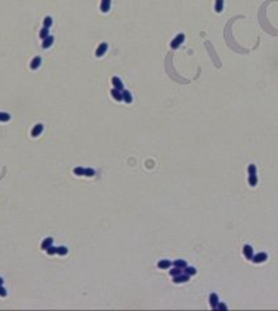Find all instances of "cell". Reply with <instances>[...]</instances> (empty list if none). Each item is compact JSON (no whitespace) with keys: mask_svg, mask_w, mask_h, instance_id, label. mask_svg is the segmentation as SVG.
I'll return each instance as SVG.
<instances>
[{"mask_svg":"<svg viewBox=\"0 0 278 311\" xmlns=\"http://www.w3.org/2000/svg\"><path fill=\"white\" fill-rule=\"evenodd\" d=\"M222 8H223V0H216L214 3V10L217 13H221L222 12Z\"/></svg>","mask_w":278,"mask_h":311,"instance_id":"17","label":"cell"},{"mask_svg":"<svg viewBox=\"0 0 278 311\" xmlns=\"http://www.w3.org/2000/svg\"><path fill=\"white\" fill-rule=\"evenodd\" d=\"M107 49H108V44H107V43H101L100 45L98 47V49H96L95 56H96V57H101V56H104V53L107 52Z\"/></svg>","mask_w":278,"mask_h":311,"instance_id":"4","label":"cell"},{"mask_svg":"<svg viewBox=\"0 0 278 311\" xmlns=\"http://www.w3.org/2000/svg\"><path fill=\"white\" fill-rule=\"evenodd\" d=\"M10 119V114L5 111H0V122H8Z\"/></svg>","mask_w":278,"mask_h":311,"instance_id":"19","label":"cell"},{"mask_svg":"<svg viewBox=\"0 0 278 311\" xmlns=\"http://www.w3.org/2000/svg\"><path fill=\"white\" fill-rule=\"evenodd\" d=\"M112 84H113V87L116 88V90H120V91L124 90V83H122V80L120 79L118 77L112 78Z\"/></svg>","mask_w":278,"mask_h":311,"instance_id":"5","label":"cell"},{"mask_svg":"<svg viewBox=\"0 0 278 311\" xmlns=\"http://www.w3.org/2000/svg\"><path fill=\"white\" fill-rule=\"evenodd\" d=\"M74 174L78 176H85V168L83 167H75L74 168Z\"/></svg>","mask_w":278,"mask_h":311,"instance_id":"24","label":"cell"},{"mask_svg":"<svg viewBox=\"0 0 278 311\" xmlns=\"http://www.w3.org/2000/svg\"><path fill=\"white\" fill-rule=\"evenodd\" d=\"M173 266L174 267H179V268H184L187 266V263L183 261V259H177V261L173 262Z\"/></svg>","mask_w":278,"mask_h":311,"instance_id":"18","label":"cell"},{"mask_svg":"<svg viewBox=\"0 0 278 311\" xmlns=\"http://www.w3.org/2000/svg\"><path fill=\"white\" fill-rule=\"evenodd\" d=\"M183 41H184V35H183V34H178V35H177L176 38H174L173 40H171L170 47H171L173 49H177L182 43H183Z\"/></svg>","mask_w":278,"mask_h":311,"instance_id":"1","label":"cell"},{"mask_svg":"<svg viewBox=\"0 0 278 311\" xmlns=\"http://www.w3.org/2000/svg\"><path fill=\"white\" fill-rule=\"evenodd\" d=\"M3 282H4V280H3L1 277H0V285H3Z\"/></svg>","mask_w":278,"mask_h":311,"instance_id":"31","label":"cell"},{"mask_svg":"<svg viewBox=\"0 0 278 311\" xmlns=\"http://www.w3.org/2000/svg\"><path fill=\"white\" fill-rule=\"evenodd\" d=\"M216 308H220V310H226V308H227V306L225 305V303H220L218 302V305H217V307Z\"/></svg>","mask_w":278,"mask_h":311,"instance_id":"30","label":"cell"},{"mask_svg":"<svg viewBox=\"0 0 278 311\" xmlns=\"http://www.w3.org/2000/svg\"><path fill=\"white\" fill-rule=\"evenodd\" d=\"M94 175H95V170H94V168H85V176L91 178V176H94Z\"/></svg>","mask_w":278,"mask_h":311,"instance_id":"26","label":"cell"},{"mask_svg":"<svg viewBox=\"0 0 278 311\" xmlns=\"http://www.w3.org/2000/svg\"><path fill=\"white\" fill-rule=\"evenodd\" d=\"M209 303H210V307H212L213 310L217 307V305H218V295L216 294V293H210V295H209Z\"/></svg>","mask_w":278,"mask_h":311,"instance_id":"8","label":"cell"},{"mask_svg":"<svg viewBox=\"0 0 278 311\" xmlns=\"http://www.w3.org/2000/svg\"><path fill=\"white\" fill-rule=\"evenodd\" d=\"M243 254L246 255L247 259H252V257H253V249H252V246L244 245L243 246Z\"/></svg>","mask_w":278,"mask_h":311,"instance_id":"6","label":"cell"},{"mask_svg":"<svg viewBox=\"0 0 278 311\" xmlns=\"http://www.w3.org/2000/svg\"><path fill=\"white\" fill-rule=\"evenodd\" d=\"M52 242H53V238L52 237H47L46 240L42 242V249H44V250H47V249L49 248V246L52 245Z\"/></svg>","mask_w":278,"mask_h":311,"instance_id":"15","label":"cell"},{"mask_svg":"<svg viewBox=\"0 0 278 311\" xmlns=\"http://www.w3.org/2000/svg\"><path fill=\"white\" fill-rule=\"evenodd\" d=\"M266 259H268V254L264 253V251H261V253H257L256 255L253 254V257H252L251 261H253L255 263H262V262H265Z\"/></svg>","mask_w":278,"mask_h":311,"instance_id":"2","label":"cell"},{"mask_svg":"<svg viewBox=\"0 0 278 311\" xmlns=\"http://www.w3.org/2000/svg\"><path fill=\"white\" fill-rule=\"evenodd\" d=\"M47 253H48L49 255H52V254H56L57 253V248H56V246H52L51 245L48 249H47Z\"/></svg>","mask_w":278,"mask_h":311,"instance_id":"28","label":"cell"},{"mask_svg":"<svg viewBox=\"0 0 278 311\" xmlns=\"http://www.w3.org/2000/svg\"><path fill=\"white\" fill-rule=\"evenodd\" d=\"M122 100H124L125 103H127V104L131 103V101H133V96H131V93H130V91L122 90Z\"/></svg>","mask_w":278,"mask_h":311,"instance_id":"9","label":"cell"},{"mask_svg":"<svg viewBox=\"0 0 278 311\" xmlns=\"http://www.w3.org/2000/svg\"><path fill=\"white\" fill-rule=\"evenodd\" d=\"M43 128H44L43 124H42V123H38L33 130H31V136H33V137L39 136V135L42 134V131H43Z\"/></svg>","mask_w":278,"mask_h":311,"instance_id":"7","label":"cell"},{"mask_svg":"<svg viewBox=\"0 0 278 311\" xmlns=\"http://www.w3.org/2000/svg\"><path fill=\"white\" fill-rule=\"evenodd\" d=\"M248 183H249V185H251V187L256 185V184H257V176H256V174H253V175H249Z\"/></svg>","mask_w":278,"mask_h":311,"instance_id":"20","label":"cell"},{"mask_svg":"<svg viewBox=\"0 0 278 311\" xmlns=\"http://www.w3.org/2000/svg\"><path fill=\"white\" fill-rule=\"evenodd\" d=\"M183 272L184 274H187L189 276H192V275L196 274V268H195V267H191V266H186L183 268Z\"/></svg>","mask_w":278,"mask_h":311,"instance_id":"16","label":"cell"},{"mask_svg":"<svg viewBox=\"0 0 278 311\" xmlns=\"http://www.w3.org/2000/svg\"><path fill=\"white\" fill-rule=\"evenodd\" d=\"M0 295H1V297H5V295H7V290H5V288L3 287V285H0Z\"/></svg>","mask_w":278,"mask_h":311,"instance_id":"29","label":"cell"},{"mask_svg":"<svg viewBox=\"0 0 278 311\" xmlns=\"http://www.w3.org/2000/svg\"><path fill=\"white\" fill-rule=\"evenodd\" d=\"M171 264H173V263H171L170 261H168V259H161V261L157 263V267H158V268L165 270V268H169Z\"/></svg>","mask_w":278,"mask_h":311,"instance_id":"13","label":"cell"},{"mask_svg":"<svg viewBox=\"0 0 278 311\" xmlns=\"http://www.w3.org/2000/svg\"><path fill=\"white\" fill-rule=\"evenodd\" d=\"M111 95H112V97H113L114 100H117V101H122V91L113 88V90L111 91Z\"/></svg>","mask_w":278,"mask_h":311,"instance_id":"11","label":"cell"},{"mask_svg":"<svg viewBox=\"0 0 278 311\" xmlns=\"http://www.w3.org/2000/svg\"><path fill=\"white\" fill-rule=\"evenodd\" d=\"M52 22H53L52 17H46V18H44V21H43L44 27H46V29H49V27L52 26Z\"/></svg>","mask_w":278,"mask_h":311,"instance_id":"21","label":"cell"},{"mask_svg":"<svg viewBox=\"0 0 278 311\" xmlns=\"http://www.w3.org/2000/svg\"><path fill=\"white\" fill-rule=\"evenodd\" d=\"M48 35H49V29H46V27H43L40 30V33H39V36H40L42 39H46Z\"/></svg>","mask_w":278,"mask_h":311,"instance_id":"22","label":"cell"},{"mask_svg":"<svg viewBox=\"0 0 278 311\" xmlns=\"http://www.w3.org/2000/svg\"><path fill=\"white\" fill-rule=\"evenodd\" d=\"M56 254H60V255H65V254H68V249L65 248V246H59L57 248V253Z\"/></svg>","mask_w":278,"mask_h":311,"instance_id":"25","label":"cell"},{"mask_svg":"<svg viewBox=\"0 0 278 311\" xmlns=\"http://www.w3.org/2000/svg\"><path fill=\"white\" fill-rule=\"evenodd\" d=\"M52 44H53V36L48 35L46 39H43V43H42V45H43V48H49Z\"/></svg>","mask_w":278,"mask_h":311,"instance_id":"14","label":"cell"},{"mask_svg":"<svg viewBox=\"0 0 278 311\" xmlns=\"http://www.w3.org/2000/svg\"><path fill=\"white\" fill-rule=\"evenodd\" d=\"M40 64H42V58L39 56H36V57H34L33 60H31V64H30V67L33 70H35V69H38L39 66H40Z\"/></svg>","mask_w":278,"mask_h":311,"instance_id":"10","label":"cell"},{"mask_svg":"<svg viewBox=\"0 0 278 311\" xmlns=\"http://www.w3.org/2000/svg\"><path fill=\"white\" fill-rule=\"evenodd\" d=\"M248 174H249V175H253V174H256V166H255L253 163H251V165L248 166Z\"/></svg>","mask_w":278,"mask_h":311,"instance_id":"27","label":"cell"},{"mask_svg":"<svg viewBox=\"0 0 278 311\" xmlns=\"http://www.w3.org/2000/svg\"><path fill=\"white\" fill-rule=\"evenodd\" d=\"M111 8V0H101V4H100V10L103 13H107Z\"/></svg>","mask_w":278,"mask_h":311,"instance_id":"12","label":"cell"},{"mask_svg":"<svg viewBox=\"0 0 278 311\" xmlns=\"http://www.w3.org/2000/svg\"><path fill=\"white\" fill-rule=\"evenodd\" d=\"M183 272V268H179V267H174L173 270H170V275L171 276H177V275L182 274Z\"/></svg>","mask_w":278,"mask_h":311,"instance_id":"23","label":"cell"},{"mask_svg":"<svg viewBox=\"0 0 278 311\" xmlns=\"http://www.w3.org/2000/svg\"><path fill=\"white\" fill-rule=\"evenodd\" d=\"M189 280H190V276L187 274H184V272L177 275V276H173V281L176 282V284H179V282H186V281H189Z\"/></svg>","mask_w":278,"mask_h":311,"instance_id":"3","label":"cell"}]
</instances>
